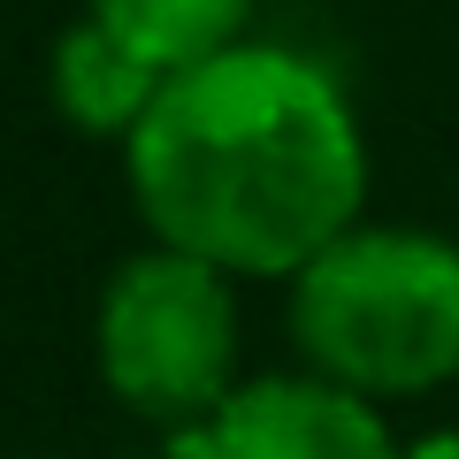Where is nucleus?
I'll list each match as a JSON object with an SVG mask.
<instances>
[{
	"instance_id": "nucleus-2",
	"label": "nucleus",
	"mask_w": 459,
	"mask_h": 459,
	"mask_svg": "<svg viewBox=\"0 0 459 459\" xmlns=\"http://www.w3.org/2000/svg\"><path fill=\"white\" fill-rule=\"evenodd\" d=\"M291 344L368 406L459 383V238L352 222L291 276Z\"/></svg>"
},
{
	"instance_id": "nucleus-5",
	"label": "nucleus",
	"mask_w": 459,
	"mask_h": 459,
	"mask_svg": "<svg viewBox=\"0 0 459 459\" xmlns=\"http://www.w3.org/2000/svg\"><path fill=\"white\" fill-rule=\"evenodd\" d=\"M169 69H153L138 47H123L115 31H100L92 16L62 23L47 47V100L77 138H100V146H131V131L153 115Z\"/></svg>"
},
{
	"instance_id": "nucleus-1",
	"label": "nucleus",
	"mask_w": 459,
	"mask_h": 459,
	"mask_svg": "<svg viewBox=\"0 0 459 459\" xmlns=\"http://www.w3.org/2000/svg\"><path fill=\"white\" fill-rule=\"evenodd\" d=\"M153 246L222 268L230 283H291L368 207L360 108L314 54L238 39L177 69L123 146Z\"/></svg>"
},
{
	"instance_id": "nucleus-3",
	"label": "nucleus",
	"mask_w": 459,
	"mask_h": 459,
	"mask_svg": "<svg viewBox=\"0 0 459 459\" xmlns=\"http://www.w3.org/2000/svg\"><path fill=\"white\" fill-rule=\"evenodd\" d=\"M92 368L108 398L161 437L207 421L238 391V283L177 246H138L115 261L92 307Z\"/></svg>"
},
{
	"instance_id": "nucleus-4",
	"label": "nucleus",
	"mask_w": 459,
	"mask_h": 459,
	"mask_svg": "<svg viewBox=\"0 0 459 459\" xmlns=\"http://www.w3.org/2000/svg\"><path fill=\"white\" fill-rule=\"evenodd\" d=\"M169 459H398V437L383 406L299 368L238 383L207 421L169 437Z\"/></svg>"
},
{
	"instance_id": "nucleus-8",
	"label": "nucleus",
	"mask_w": 459,
	"mask_h": 459,
	"mask_svg": "<svg viewBox=\"0 0 459 459\" xmlns=\"http://www.w3.org/2000/svg\"><path fill=\"white\" fill-rule=\"evenodd\" d=\"M23 459H31V452H23Z\"/></svg>"
},
{
	"instance_id": "nucleus-6",
	"label": "nucleus",
	"mask_w": 459,
	"mask_h": 459,
	"mask_svg": "<svg viewBox=\"0 0 459 459\" xmlns=\"http://www.w3.org/2000/svg\"><path fill=\"white\" fill-rule=\"evenodd\" d=\"M77 16H92L100 31H115L123 47H138L153 69H192L207 54L253 39V0H84Z\"/></svg>"
},
{
	"instance_id": "nucleus-7",
	"label": "nucleus",
	"mask_w": 459,
	"mask_h": 459,
	"mask_svg": "<svg viewBox=\"0 0 459 459\" xmlns=\"http://www.w3.org/2000/svg\"><path fill=\"white\" fill-rule=\"evenodd\" d=\"M398 459H459V429H429V437H398Z\"/></svg>"
}]
</instances>
